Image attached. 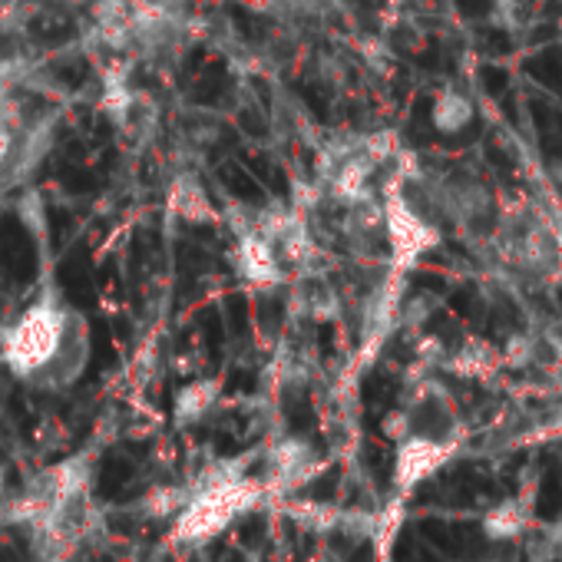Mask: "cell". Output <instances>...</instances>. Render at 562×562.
I'll use <instances>...</instances> for the list:
<instances>
[{
	"mask_svg": "<svg viewBox=\"0 0 562 562\" xmlns=\"http://www.w3.org/2000/svg\"><path fill=\"white\" fill-rule=\"evenodd\" d=\"M0 358L14 378L44 391H64L87 371L90 325L60 295H44L11 322Z\"/></svg>",
	"mask_w": 562,
	"mask_h": 562,
	"instance_id": "6da1fadb",
	"label": "cell"
},
{
	"mask_svg": "<svg viewBox=\"0 0 562 562\" xmlns=\"http://www.w3.org/2000/svg\"><path fill=\"white\" fill-rule=\"evenodd\" d=\"M261 483L245 476H212L202 490L186 496V503L176 513L172 536L182 542H205L228 529L235 516L248 513L261 499Z\"/></svg>",
	"mask_w": 562,
	"mask_h": 562,
	"instance_id": "7a4b0ae2",
	"label": "cell"
},
{
	"mask_svg": "<svg viewBox=\"0 0 562 562\" xmlns=\"http://www.w3.org/2000/svg\"><path fill=\"white\" fill-rule=\"evenodd\" d=\"M384 225H387L394 265L401 271H407L424 251H430L440 241V232L424 215H417L414 205L401 192H394V189L384 199Z\"/></svg>",
	"mask_w": 562,
	"mask_h": 562,
	"instance_id": "3957f363",
	"label": "cell"
},
{
	"mask_svg": "<svg viewBox=\"0 0 562 562\" xmlns=\"http://www.w3.org/2000/svg\"><path fill=\"white\" fill-rule=\"evenodd\" d=\"M453 453H457L453 440L407 434L404 440H397V453H394V490L401 496L414 493L424 480H430L440 467H447Z\"/></svg>",
	"mask_w": 562,
	"mask_h": 562,
	"instance_id": "277c9868",
	"label": "cell"
},
{
	"mask_svg": "<svg viewBox=\"0 0 562 562\" xmlns=\"http://www.w3.org/2000/svg\"><path fill=\"white\" fill-rule=\"evenodd\" d=\"M235 265H238V274L245 281H251V285H281V281L289 278V268L281 265L278 248H274V241L268 238V232L261 225L238 235Z\"/></svg>",
	"mask_w": 562,
	"mask_h": 562,
	"instance_id": "5b68a950",
	"label": "cell"
},
{
	"mask_svg": "<svg viewBox=\"0 0 562 562\" xmlns=\"http://www.w3.org/2000/svg\"><path fill=\"white\" fill-rule=\"evenodd\" d=\"M529 519H532V496H506L483 513L480 526L490 542H509L526 532Z\"/></svg>",
	"mask_w": 562,
	"mask_h": 562,
	"instance_id": "8992f818",
	"label": "cell"
},
{
	"mask_svg": "<svg viewBox=\"0 0 562 562\" xmlns=\"http://www.w3.org/2000/svg\"><path fill=\"white\" fill-rule=\"evenodd\" d=\"M476 110H473V100L457 93V90H443L434 106H430V126L440 133V136H457L463 133L470 123H473Z\"/></svg>",
	"mask_w": 562,
	"mask_h": 562,
	"instance_id": "52a82bcc",
	"label": "cell"
},
{
	"mask_svg": "<svg viewBox=\"0 0 562 562\" xmlns=\"http://www.w3.org/2000/svg\"><path fill=\"white\" fill-rule=\"evenodd\" d=\"M499 364H503L499 361V351H493L483 341H470V345H463L450 358V371L460 374V378H490Z\"/></svg>",
	"mask_w": 562,
	"mask_h": 562,
	"instance_id": "ba28073f",
	"label": "cell"
},
{
	"mask_svg": "<svg viewBox=\"0 0 562 562\" xmlns=\"http://www.w3.org/2000/svg\"><path fill=\"white\" fill-rule=\"evenodd\" d=\"M215 397H218V384H212V381L189 384V387L176 397V420H179V424H195V420H202V417L212 411Z\"/></svg>",
	"mask_w": 562,
	"mask_h": 562,
	"instance_id": "9c48e42d",
	"label": "cell"
},
{
	"mask_svg": "<svg viewBox=\"0 0 562 562\" xmlns=\"http://www.w3.org/2000/svg\"><path fill=\"white\" fill-rule=\"evenodd\" d=\"M172 209L189 218V222H205L212 218V202L205 195V189L195 179H179L172 189Z\"/></svg>",
	"mask_w": 562,
	"mask_h": 562,
	"instance_id": "30bf717a",
	"label": "cell"
},
{
	"mask_svg": "<svg viewBox=\"0 0 562 562\" xmlns=\"http://www.w3.org/2000/svg\"><path fill=\"white\" fill-rule=\"evenodd\" d=\"M532 355H536L532 341L522 338V335H513V338L506 341V348L499 351V361H503L506 368H526V364L532 361Z\"/></svg>",
	"mask_w": 562,
	"mask_h": 562,
	"instance_id": "8fae6325",
	"label": "cell"
},
{
	"mask_svg": "<svg viewBox=\"0 0 562 562\" xmlns=\"http://www.w3.org/2000/svg\"><path fill=\"white\" fill-rule=\"evenodd\" d=\"M14 149V136H11V126L4 123V116H0V162H4Z\"/></svg>",
	"mask_w": 562,
	"mask_h": 562,
	"instance_id": "7c38bea8",
	"label": "cell"
},
{
	"mask_svg": "<svg viewBox=\"0 0 562 562\" xmlns=\"http://www.w3.org/2000/svg\"><path fill=\"white\" fill-rule=\"evenodd\" d=\"M552 176H555V182H562V159H559V162L552 166Z\"/></svg>",
	"mask_w": 562,
	"mask_h": 562,
	"instance_id": "4fadbf2b",
	"label": "cell"
}]
</instances>
